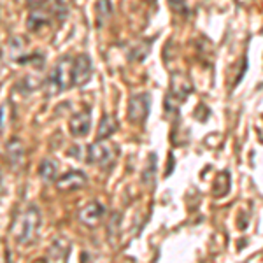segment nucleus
<instances>
[{"label": "nucleus", "mask_w": 263, "mask_h": 263, "mask_svg": "<svg viewBox=\"0 0 263 263\" xmlns=\"http://www.w3.org/2000/svg\"><path fill=\"white\" fill-rule=\"evenodd\" d=\"M41 223V213L35 205H30L23 214H20V218L16 219V227H14V237L16 240L21 244L28 242L33 237V233L37 232Z\"/></svg>", "instance_id": "nucleus-1"}, {"label": "nucleus", "mask_w": 263, "mask_h": 263, "mask_svg": "<svg viewBox=\"0 0 263 263\" xmlns=\"http://www.w3.org/2000/svg\"><path fill=\"white\" fill-rule=\"evenodd\" d=\"M116 155H118V149H114L112 144H109L105 141H97V142H93L91 146H88L86 162L107 168L114 163Z\"/></svg>", "instance_id": "nucleus-2"}, {"label": "nucleus", "mask_w": 263, "mask_h": 263, "mask_svg": "<svg viewBox=\"0 0 263 263\" xmlns=\"http://www.w3.org/2000/svg\"><path fill=\"white\" fill-rule=\"evenodd\" d=\"M151 111V95L149 93H135L130 97L128 100V121L134 125H141L146 121V118L149 116Z\"/></svg>", "instance_id": "nucleus-3"}, {"label": "nucleus", "mask_w": 263, "mask_h": 263, "mask_svg": "<svg viewBox=\"0 0 263 263\" xmlns=\"http://www.w3.org/2000/svg\"><path fill=\"white\" fill-rule=\"evenodd\" d=\"M67 67H69V62L67 58H62L57 65L53 67V70L49 72L48 79H46V90H49V95H57V93H62L67 90L69 86V81H67Z\"/></svg>", "instance_id": "nucleus-4"}, {"label": "nucleus", "mask_w": 263, "mask_h": 263, "mask_svg": "<svg viewBox=\"0 0 263 263\" xmlns=\"http://www.w3.org/2000/svg\"><path fill=\"white\" fill-rule=\"evenodd\" d=\"M93 72V62L86 53H81L76 57V60L72 62L70 69V84L74 86H83L90 81Z\"/></svg>", "instance_id": "nucleus-5"}, {"label": "nucleus", "mask_w": 263, "mask_h": 263, "mask_svg": "<svg viewBox=\"0 0 263 263\" xmlns=\"http://www.w3.org/2000/svg\"><path fill=\"white\" fill-rule=\"evenodd\" d=\"M88 182V177L81 171H70L63 174L60 179L57 181V186L60 192H70V190H81Z\"/></svg>", "instance_id": "nucleus-6"}, {"label": "nucleus", "mask_w": 263, "mask_h": 263, "mask_svg": "<svg viewBox=\"0 0 263 263\" xmlns=\"http://www.w3.org/2000/svg\"><path fill=\"white\" fill-rule=\"evenodd\" d=\"M90 126H91V112L79 111L70 120V134L74 137H84L90 132Z\"/></svg>", "instance_id": "nucleus-7"}, {"label": "nucleus", "mask_w": 263, "mask_h": 263, "mask_svg": "<svg viewBox=\"0 0 263 263\" xmlns=\"http://www.w3.org/2000/svg\"><path fill=\"white\" fill-rule=\"evenodd\" d=\"M105 214V207L104 203L100 202H90L86 207L79 213V219L84 223V224H90V227H93V224H97L102 219V216Z\"/></svg>", "instance_id": "nucleus-8"}, {"label": "nucleus", "mask_w": 263, "mask_h": 263, "mask_svg": "<svg viewBox=\"0 0 263 263\" xmlns=\"http://www.w3.org/2000/svg\"><path fill=\"white\" fill-rule=\"evenodd\" d=\"M190 93H192V84H190L188 79L181 74H174L171 78V95L176 97V102L188 99Z\"/></svg>", "instance_id": "nucleus-9"}, {"label": "nucleus", "mask_w": 263, "mask_h": 263, "mask_svg": "<svg viewBox=\"0 0 263 263\" xmlns=\"http://www.w3.org/2000/svg\"><path fill=\"white\" fill-rule=\"evenodd\" d=\"M6 151H7V158H9V162L12 167H21L25 162V149L23 146H21V142L18 139H11L9 142H7L6 146Z\"/></svg>", "instance_id": "nucleus-10"}, {"label": "nucleus", "mask_w": 263, "mask_h": 263, "mask_svg": "<svg viewBox=\"0 0 263 263\" xmlns=\"http://www.w3.org/2000/svg\"><path fill=\"white\" fill-rule=\"evenodd\" d=\"M48 23V14H46V9L44 7H35L32 9L30 16H28V21H27V28L30 32H37L41 27Z\"/></svg>", "instance_id": "nucleus-11"}, {"label": "nucleus", "mask_w": 263, "mask_h": 263, "mask_svg": "<svg viewBox=\"0 0 263 263\" xmlns=\"http://www.w3.org/2000/svg\"><path fill=\"white\" fill-rule=\"evenodd\" d=\"M116 130H118V120L114 116H111V114H105L100 121L99 135H97V139H99V141H105V139L111 137Z\"/></svg>", "instance_id": "nucleus-12"}, {"label": "nucleus", "mask_w": 263, "mask_h": 263, "mask_svg": "<svg viewBox=\"0 0 263 263\" xmlns=\"http://www.w3.org/2000/svg\"><path fill=\"white\" fill-rule=\"evenodd\" d=\"M39 176L44 182H53L58 177V165L53 160H42L39 165Z\"/></svg>", "instance_id": "nucleus-13"}, {"label": "nucleus", "mask_w": 263, "mask_h": 263, "mask_svg": "<svg viewBox=\"0 0 263 263\" xmlns=\"http://www.w3.org/2000/svg\"><path fill=\"white\" fill-rule=\"evenodd\" d=\"M230 190V172H221L214 179V197H223L224 193H228Z\"/></svg>", "instance_id": "nucleus-14"}, {"label": "nucleus", "mask_w": 263, "mask_h": 263, "mask_svg": "<svg viewBox=\"0 0 263 263\" xmlns=\"http://www.w3.org/2000/svg\"><path fill=\"white\" fill-rule=\"evenodd\" d=\"M112 12V4L111 0H99V4H97V20H99V27L107 21V18L111 16Z\"/></svg>", "instance_id": "nucleus-15"}, {"label": "nucleus", "mask_w": 263, "mask_h": 263, "mask_svg": "<svg viewBox=\"0 0 263 263\" xmlns=\"http://www.w3.org/2000/svg\"><path fill=\"white\" fill-rule=\"evenodd\" d=\"M168 6L177 14H188V7H186V0H168Z\"/></svg>", "instance_id": "nucleus-16"}, {"label": "nucleus", "mask_w": 263, "mask_h": 263, "mask_svg": "<svg viewBox=\"0 0 263 263\" xmlns=\"http://www.w3.org/2000/svg\"><path fill=\"white\" fill-rule=\"evenodd\" d=\"M151 158V162H149V168L147 171H144V182H151V179L155 177V172H156V168H155V158H156V155H151L149 156Z\"/></svg>", "instance_id": "nucleus-17"}, {"label": "nucleus", "mask_w": 263, "mask_h": 263, "mask_svg": "<svg viewBox=\"0 0 263 263\" xmlns=\"http://www.w3.org/2000/svg\"><path fill=\"white\" fill-rule=\"evenodd\" d=\"M46 2H48V0H28V4H30L32 9H35V7H44Z\"/></svg>", "instance_id": "nucleus-18"}, {"label": "nucleus", "mask_w": 263, "mask_h": 263, "mask_svg": "<svg viewBox=\"0 0 263 263\" xmlns=\"http://www.w3.org/2000/svg\"><path fill=\"white\" fill-rule=\"evenodd\" d=\"M2 190H4L2 188V172H0V193H2Z\"/></svg>", "instance_id": "nucleus-19"}, {"label": "nucleus", "mask_w": 263, "mask_h": 263, "mask_svg": "<svg viewBox=\"0 0 263 263\" xmlns=\"http://www.w3.org/2000/svg\"><path fill=\"white\" fill-rule=\"evenodd\" d=\"M144 2H149V4H153V2H155V0H144Z\"/></svg>", "instance_id": "nucleus-20"}]
</instances>
